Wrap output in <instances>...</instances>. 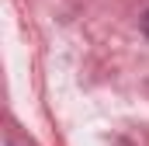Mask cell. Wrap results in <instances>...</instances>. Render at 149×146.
Listing matches in <instances>:
<instances>
[{
	"instance_id": "cell-1",
	"label": "cell",
	"mask_w": 149,
	"mask_h": 146,
	"mask_svg": "<svg viewBox=\"0 0 149 146\" xmlns=\"http://www.w3.org/2000/svg\"><path fill=\"white\" fill-rule=\"evenodd\" d=\"M142 32H146V35H149V11H146V14H142Z\"/></svg>"
}]
</instances>
